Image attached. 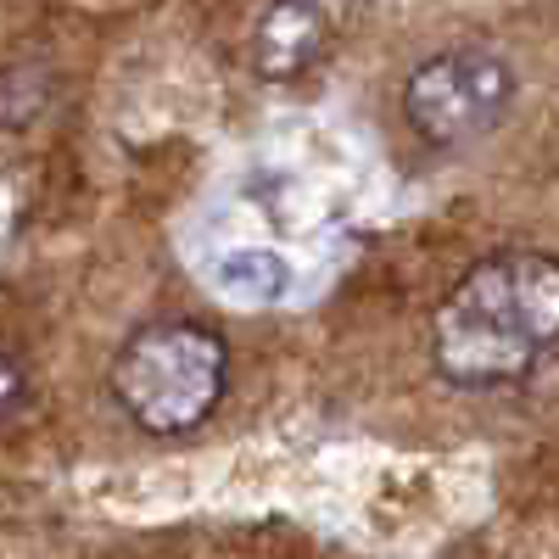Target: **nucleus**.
<instances>
[{
  "label": "nucleus",
  "instance_id": "obj_1",
  "mask_svg": "<svg viewBox=\"0 0 559 559\" xmlns=\"http://www.w3.org/2000/svg\"><path fill=\"white\" fill-rule=\"evenodd\" d=\"M559 342V263L548 252H492L471 263L431 313V369L459 392L532 381Z\"/></svg>",
  "mask_w": 559,
  "mask_h": 559
},
{
  "label": "nucleus",
  "instance_id": "obj_2",
  "mask_svg": "<svg viewBox=\"0 0 559 559\" xmlns=\"http://www.w3.org/2000/svg\"><path fill=\"white\" fill-rule=\"evenodd\" d=\"M107 397L134 431L191 437L229 397V342L207 319H146L107 364Z\"/></svg>",
  "mask_w": 559,
  "mask_h": 559
},
{
  "label": "nucleus",
  "instance_id": "obj_3",
  "mask_svg": "<svg viewBox=\"0 0 559 559\" xmlns=\"http://www.w3.org/2000/svg\"><path fill=\"white\" fill-rule=\"evenodd\" d=\"M521 102V73L498 45L459 39L431 51L403 79V123L437 152H459L487 140Z\"/></svg>",
  "mask_w": 559,
  "mask_h": 559
},
{
  "label": "nucleus",
  "instance_id": "obj_4",
  "mask_svg": "<svg viewBox=\"0 0 559 559\" xmlns=\"http://www.w3.org/2000/svg\"><path fill=\"white\" fill-rule=\"evenodd\" d=\"M324 45H331V17H324L319 7H297V0H286V7H269L258 23H252V73L269 79V84H286V79H302L319 57Z\"/></svg>",
  "mask_w": 559,
  "mask_h": 559
},
{
  "label": "nucleus",
  "instance_id": "obj_5",
  "mask_svg": "<svg viewBox=\"0 0 559 559\" xmlns=\"http://www.w3.org/2000/svg\"><path fill=\"white\" fill-rule=\"evenodd\" d=\"M213 286L241 308H274L292 297V263L274 247H236L213 263Z\"/></svg>",
  "mask_w": 559,
  "mask_h": 559
},
{
  "label": "nucleus",
  "instance_id": "obj_6",
  "mask_svg": "<svg viewBox=\"0 0 559 559\" xmlns=\"http://www.w3.org/2000/svg\"><path fill=\"white\" fill-rule=\"evenodd\" d=\"M28 408V369L0 347V426H7V419H17Z\"/></svg>",
  "mask_w": 559,
  "mask_h": 559
}]
</instances>
